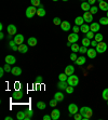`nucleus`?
Returning <instances> with one entry per match:
<instances>
[{
    "mask_svg": "<svg viewBox=\"0 0 108 120\" xmlns=\"http://www.w3.org/2000/svg\"><path fill=\"white\" fill-rule=\"evenodd\" d=\"M79 112L81 114L82 116V120H89L90 118L92 117V115H93V112H92V109L90 107H86V106H83L79 109Z\"/></svg>",
    "mask_w": 108,
    "mask_h": 120,
    "instance_id": "1",
    "label": "nucleus"
},
{
    "mask_svg": "<svg viewBox=\"0 0 108 120\" xmlns=\"http://www.w3.org/2000/svg\"><path fill=\"white\" fill-rule=\"evenodd\" d=\"M67 83L69 84V86H71V87H76V86H78V83H79V78H78V76H76V75L68 76Z\"/></svg>",
    "mask_w": 108,
    "mask_h": 120,
    "instance_id": "2",
    "label": "nucleus"
},
{
    "mask_svg": "<svg viewBox=\"0 0 108 120\" xmlns=\"http://www.w3.org/2000/svg\"><path fill=\"white\" fill-rule=\"evenodd\" d=\"M35 14H37V8L34 6H30L28 7L27 9H26V16L28 17V19H31V17H34V15Z\"/></svg>",
    "mask_w": 108,
    "mask_h": 120,
    "instance_id": "3",
    "label": "nucleus"
},
{
    "mask_svg": "<svg viewBox=\"0 0 108 120\" xmlns=\"http://www.w3.org/2000/svg\"><path fill=\"white\" fill-rule=\"evenodd\" d=\"M95 49H96L97 53H104V52H106V50H107V45H106L104 41L98 42Z\"/></svg>",
    "mask_w": 108,
    "mask_h": 120,
    "instance_id": "4",
    "label": "nucleus"
},
{
    "mask_svg": "<svg viewBox=\"0 0 108 120\" xmlns=\"http://www.w3.org/2000/svg\"><path fill=\"white\" fill-rule=\"evenodd\" d=\"M67 40H68L70 43H76V42L79 40V36H78V34H76V33L69 34L68 37H67Z\"/></svg>",
    "mask_w": 108,
    "mask_h": 120,
    "instance_id": "5",
    "label": "nucleus"
},
{
    "mask_svg": "<svg viewBox=\"0 0 108 120\" xmlns=\"http://www.w3.org/2000/svg\"><path fill=\"white\" fill-rule=\"evenodd\" d=\"M7 31H8L9 35H11V36H15L16 35V31H17V28L15 25H13V24H10V25L8 26V28H7Z\"/></svg>",
    "mask_w": 108,
    "mask_h": 120,
    "instance_id": "6",
    "label": "nucleus"
},
{
    "mask_svg": "<svg viewBox=\"0 0 108 120\" xmlns=\"http://www.w3.org/2000/svg\"><path fill=\"white\" fill-rule=\"evenodd\" d=\"M68 112H69L70 115H75L77 112H79V108L76 104H69L68 105Z\"/></svg>",
    "mask_w": 108,
    "mask_h": 120,
    "instance_id": "7",
    "label": "nucleus"
},
{
    "mask_svg": "<svg viewBox=\"0 0 108 120\" xmlns=\"http://www.w3.org/2000/svg\"><path fill=\"white\" fill-rule=\"evenodd\" d=\"M83 19H84V22L92 23L93 22V14H92L90 11L84 12V14H83Z\"/></svg>",
    "mask_w": 108,
    "mask_h": 120,
    "instance_id": "8",
    "label": "nucleus"
},
{
    "mask_svg": "<svg viewBox=\"0 0 108 120\" xmlns=\"http://www.w3.org/2000/svg\"><path fill=\"white\" fill-rule=\"evenodd\" d=\"M86 54H88V56H89V59H95L97 55V51L95 48H91V49H89L88 50V52H86Z\"/></svg>",
    "mask_w": 108,
    "mask_h": 120,
    "instance_id": "9",
    "label": "nucleus"
},
{
    "mask_svg": "<svg viewBox=\"0 0 108 120\" xmlns=\"http://www.w3.org/2000/svg\"><path fill=\"white\" fill-rule=\"evenodd\" d=\"M100 28H101V24H100V23L93 22L91 25H90V30L93 31V33H97V31L100 30Z\"/></svg>",
    "mask_w": 108,
    "mask_h": 120,
    "instance_id": "10",
    "label": "nucleus"
},
{
    "mask_svg": "<svg viewBox=\"0 0 108 120\" xmlns=\"http://www.w3.org/2000/svg\"><path fill=\"white\" fill-rule=\"evenodd\" d=\"M61 28H62V30H64V31L70 30V28H71L70 23L67 22V21H63V22H62V24H61Z\"/></svg>",
    "mask_w": 108,
    "mask_h": 120,
    "instance_id": "11",
    "label": "nucleus"
},
{
    "mask_svg": "<svg viewBox=\"0 0 108 120\" xmlns=\"http://www.w3.org/2000/svg\"><path fill=\"white\" fill-rule=\"evenodd\" d=\"M65 74L67 76H71L75 74V67L72 66V65H67L66 68H65Z\"/></svg>",
    "mask_w": 108,
    "mask_h": 120,
    "instance_id": "12",
    "label": "nucleus"
},
{
    "mask_svg": "<svg viewBox=\"0 0 108 120\" xmlns=\"http://www.w3.org/2000/svg\"><path fill=\"white\" fill-rule=\"evenodd\" d=\"M14 41H15V43H16L17 45H23V43H24V36H23V35H15Z\"/></svg>",
    "mask_w": 108,
    "mask_h": 120,
    "instance_id": "13",
    "label": "nucleus"
},
{
    "mask_svg": "<svg viewBox=\"0 0 108 120\" xmlns=\"http://www.w3.org/2000/svg\"><path fill=\"white\" fill-rule=\"evenodd\" d=\"M6 63L7 64H10V65H12V64H15V62H16V59H15V56H13V55H7L6 56Z\"/></svg>",
    "mask_w": 108,
    "mask_h": 120,
    "instance_id": "14",
    "label": "nucleus"
},
{
    "mask_svg": "<svg viewBox=\"0 0 108 120\" xmlns=\"http://www.w3.org/2000/svg\"><path fill=\"white\" fill-rule=\"evenodd\" d=\"M86 59L83 55H81V56H78L77 61H76L75 63H76V65H78V66H82V65L86 64Z\"/></svg>",
    "mask_w": 108,
    "mask_h": 120,
    "instance_id": "15",
    "label": "nucleus"
},
{
    "mask_svg": "<svg viewBox=\"0 0 108 120\" xmlns=\"http://www.w3.org/2000/svg\"><path fill=\"white\" fill-rule=\"evenodd\" d=\"M61 116V112L58 109H53L52 112H51V117H52V120H57Z\"/></svg>",
    "mask_w": 108,
    "mask_h": 120,
    "instance_id": "16",
    "label": "nucleus"
},
{
    "mask_svg": "<svg viewBox=\"0 0 108 120\" xmlns=\"http://www.w3.org/2000/svg\"><path fill=\"white\" fill-rule=\"evenodd\" d=\"M11 74L13 76H19L21 74H22V69H21V67L14 66L13 68H12V70H11Z\"/></svg>",
    "mask_w": 108,
    "mask_h": 120,
    "instance_id": "17",
    "label": "nucleus"
},
{
    "mask_svg": "<svg viewBox=\"0 0 108 120\" xmlns=\"http://www.w3.org/2000/svg\"><path fill=\"white\" fill-rule=\"evenodd\" d=\"M81 9H82L84 12H88V11H90V9H91V4H90L88 1H83V2L81 3Z\"/></svg>",
    "mask_w": 108,
    "mask_h": 120,
    "instance_id": "18",
    "label": "nucleus"
},
{
    "mask_svg": "<svg viewBox=\"0 0 108 120\" xmlns=\"http://www.w3.org/2000/svg\"><path fill=\"white\" fill-rule=\"evenodd\" d=\"M37 15L40 17H43L45 15V10L43 9V6H39V8L37 9Z\"/></svg>",
    "mask_w": 108,
    "mask_h": 120,
    "instance_id": "19",
    "label": "nucleus"
},
{
    "mask_svg": "<svg viewBox=\"0 0 108 120\" xmlns=\"http://www.w3.org/2000/svg\"><path fill=\"white\" fill-rule=\"evenodd\" d=\"M80 31L83 33L84 35H86V33H89L90 31V25H88V24H82V25L80 26Z\"/></svg>",
    "mask_w": 108,
    "mask_h": 120,
    "instance_id": "20",
    "label": "nucleus"
},
{
    "mask_svg": "<svg viewBox=\"0 0 108 120\" xmlns=\"http://www.w3.org/2000/svg\"><path fill=\"white\" fill-rule=\"evenodd\" d=\"M12 96H13L14 100H21L23 98V92L22 91H15V92L12 93Z\"/></svg>",
    "mask_w": 108,
    "mask_h": 120,
    "instance_id": "21",
    "label": "nucleus"
},
{
    "mask_svg": "<svg viewBox=\"0 0 108 120\" xmlns=\"http://www.w3.org/2000/svg\"><path fill=\"white\" fill-rule=\"evenodd\" d=\"M68 86H69V84L67 83V81H60V82L57 83V88L60 90H65Z\"/></svg>",
    "mask_w": 108,
    "mask_h": 120,
    "instance_id": "22",
    "label": "nucleus"
},
{
    "mask_svg": "<svg viewBox=\"0 0 108 120\" xmlns=\"http://www.w3.org/2000/svg\"><path fill=\"white\" fill-rule=\"evenodd\" d=\"M24 112H25V119L24 120H30L34 115V112L31 109H27V110H24Z\"/></svg>",
    "mask_w": 108,
    "mask_h": 120,
    "instance_id": "23",
    "label": "nucleus"
},
{
    "mask_svg": "<svg viewBox=\"0 0 108 120\" xmlns=\"http://www.w3.org/2000/svg\"><path fill=\"white\" fill-rule=\"evenodd\" d=\"M75 24L78 26H81L82 24H84V19L83 16H77L75 19Z\"/></svg>",
    "mask_w": 108,
    "mask_h": 120,
    "instance_id": "24",
    "label": "nucleus"
},
{
    "mask_svg": "<svg viewBox=\"0 0 108 120\" xmlns=\"http://www.w3.org/2000/svg\"><path fill=\"white\" fill-rule=\"evenodd\" d=\"M98 8L102 10V11H108V3L106 2V1H102V2H100V6H98Z\"/></svg>",
    "mask_w": 108,
    "mask_h": 120,
    "instance_id": "25",
    "label": "nucleus"
},
{
    "mask_svg": "<svg viewBox=\"0 0 108 120\" xmlns=\"http://www.w3.org/2000/svg\"><path fill=\"white\" fill-rule=\"evenodd\" d=\"M19 52H21V53H26V52H28V45H19Z\"/></svg>",
    "mask_w": 108,
    "mask_h": 120,
    "instance_id": "26",
    "label": "nucleus"
},
{
    "mask_svg": "<svg viewBox=\"0 0 108 120\" xmlns=\"http://www.w3.org/2000/svg\"><path fill=\"white\" fill-rule=\"evenodd\" d=\"M27 43H28V45H30V47H35V45H37V38L30 37V38L27 40Z\"/></svg>",
    "mask_w": 108,
    "mask_h": 120,
    "instance_id": "27",
    "label": "nucleus"
},
{
    "mask_svg": "<svg viewBox=\"0 0 108 120\" xmlns=\"http://www.w3.org/2000/svg\"><path fill=\"white\" fill-rule=\"evenodd\" d=\"M54 98H55L57 102H62V101L64 100V94L62 92H56L55 94H54Z\"/></svg>",
    "mask_w": 108,
    "mask_h": 120,
    "instance_id": "28",
    "label": "nucleus"
},
{
    "mask_svg": "<svg viewBox=\"0 0 108 120\" xmlns=\"http://www.w3.org/2000/svg\"><path fill=\"white\" fill-rule=\"evenodd\" d=\"M9 45H10V48H11L13 51H19V45L15 43V41H14V40H10Z\"/></svg>",
    "mask_w": 108,
    "mask_h": 120,
    "instance_id": "29",
    "label": "nucleus"
},
{
    "mask_svg": "<svg viewBox=\"0 0 108 120\" xmlns=\"http://www.w3.org/2000/svg\"><path fill=\"white\" fill-rule=\"evenodd\" d=\"M16 119L17 120H24L25 119V112L24 110H21L16 114Z\"/></svg>",
    "mask_w": 108,
    "mask_h": 120,
    "instance_id": "30",
    "label": "nucleus"
},
{
    "mask_svg": "<svg viewBox=\"0 0 108 120\" xmlns=\"http://www.w3.org/2000/svg\"><path fill=\"white\" fill-rule=\"evenodd\" d=\"M82 45H84V47H89V45H91V39H89L88 37H84L82 39Z\"/></svg>",
    "mask_w": 108,
    "mask_h": 120,
    "instance_id": "31",
    "label": "nucleus"
},
{
    "mask_svg": "<svg viewBox=\"0 0 108 120\" xmlns=\"http://www.w3.org/2000/svg\"><path fill=\"white\" fill-rule=\"evenodd\" d=\"M70 48H71V51H72V52H76V53H77V52H79V49H80V47L78 45L77 42H76V43H72Z\"/></svg>",
    "mask_w": 108,
    "mask_h": 120,
    "instance_id": "32",
    "label": "nucleus"
},
{
    "mask_svg": "<svg viewBox=\"0 0 108 120\" xmlns=\"http://www.w3.org/2000/svg\"><path fill=\"white\" fill-rule=\"evenodd\" d=\"M103 35L102 34H100V33H97V34H95V36H94V39L96 40L97 42H102L103 41Z\"/></svg>",
    "mask_w": 108,
    "mask_h": 120,
    "instance_id": "33",
    "label": "nucleus"
},
{
    "mask_svg": "<svg viewBox=\"0 0 108 120\" xmlns=\"http://www.w3.org/2000/svg\"><path fill=\"white\" fill-rule=\"evenodd\" d=\"M101 25H108V17L105 16V17H101L100 19V22H98Z\"/></svg>",
    "mask_w": 108,
    "mask_h": 120,
    "instance_id": "34",
    "label": "nucleus"
},
{
    "mask_svg": "<svg viewBox=\"0 0 108 120\" xmlns=\"http://www.w3.org/2000/svg\"><path fill=\"white\" fill-rule=\"evenodd\" d=\"M58 79H60V81H67V79H68V76L66 75V74H60L58 75Z\"/></svg>",
    "mask_w": 108,
    "mask_h": 120,
    "instance_id": "35",
    "label": "nucleus"
},
{
    "mask_svg": "<svg viewBox=\"0 0 108 120\" xmlns=\"http://www.w3.org/2000/svg\"><path fill=\"white\" fill-rule=\"evenodd\" d=\"M102 98L105 101H108V88L104 89V91H103V93H102Z\"/></svg>",
    "mask_w": 108,
    "mask_h": 120,
    "instance_id": "36",
    "label": "nucleus"
},
{
    "mask_svg": "<svg viewBox=\"0 0 108 120\" xmlns=\"http://www.w3.org/2000/svg\"><path fill=\"white\" fill-rule=\"evenodd\" d=\"M37 107H38V109H45L47 105H45V102H38L37 103Z\"/></svg>",
    "mask_w": 108,
    "mask_h": 120,
    "instance_id": "37",
    "label": "nucleus"
},
{
    "mask_svg": "<svg viewBox=\"0 0 108 120\" xmlns=\"http://www.w3.org/2000/svg\"><path fill=\"white\" fill-rule=\"evenodd\" d=\"M98 7H95V6H92L91 7V9H90V12H91L92 14H93V15H94V14H96L97 12H98Z\"/></svg>",
    "mask_w": 108,
    "mask_h": 120,
    "instance_id": "38",
    "label": "nucleus"
},
{
    "mask_svg": "<svg viewBox=\"0 0 108 120\" xmlns=\"http://www.w3.org/2000/svg\"><path fill=\"white\" fill-rule=\"evenodd\" d=\"M53 23H54L56 26H61L62 21H61V19H60V17H54V19H53Z\"/></svg>",
    "mask_w": 108,
    "mask_h": 120,
    "instance_id": "39",
    "label": "nucleus"
},
{
    "mask_svg": "<svg viewBox=\"0 0 108 120\" xmlns=\"http://www.w3.org/2000/svg\"><path fill=\"white\" fill-rule=\"evenodd\" d=\"M86 37H88V38H89V39H94V36H95V33H93V31H91V30H90L89 31V33H86Z\"/></svg>",
    "mask_w": 108,
    "mask_h": 120,
    "instance_id": "40",
    "label": "nucleus"
},
{
    "mask_svg": "<svg viewBox=\"0 0 108 120\" xmlns=\"http://www.w3.org/2000/svg\"><path fill=\"white\" fill-rule=\"evenodd\" d=\"M88 47H84V45H82V47H80V49H79V52H80L81 54H84V53H86L88 52Z\"/></svg>",
    "mask_w": 108,
    "mask_h": 120,
    "instance_id": "41",
    "label": "nucleus"
},
{
    "mask_svg": "<svg viewBox=\"0 0 108 120\" xmlns=\"http://www.w3.org/2000/svg\"><path fill=\"white\" fill-rule=\"evenodd\" d=\"M65 91L67 92V94H71V93H74V87H71V86H68V87L65 89Z\"/></svg>",
    "mask_w": 108,
    "mask_h": 120,
    "instance_id": "42",
    "label": "nucleus"
},
{
    "mask_svg": "<svg viewBox=\"0 0 108 120\" xmlns=\"http://www.w3.org/2000/svg\"><path fill=\"white\" fill-rule=\"evenodd\" d=\"M30 2H31V6L36 7V8L40 6V0H30Z\"/></svg>",
    "mask_w": 108,
    "mask_h": 120,
    "instance_id": "43",
    "label": "nucleus"
},
{
    "mask_svg": "<svg viewBox=\"0 0 108 120\" xmlns=\"http://www.w3.org/2000/svg\"><path fill=\"white\" fill-rule=\"evenodd\" d=\"M77 59H78V56H77V54H76V52H72V53L70 54V60L74 61V62H76Z\"/></svg>",
    "mask_w": 108,
    "mask_h": 120,
    "instance_id": "44",
    "label": "nucleus"
},
{
    "mask_svg": "<svg viewBox=\"0 0 108 120\" xmlns=\"http://www.w3.org/2000/svg\"><path fill=\"white\" fill-rule=\"evenodd\" d=\"M3 68H4V70H6L7 73H11L12 68L10 67V64H7V63H6V65H4V67H3Z\"/></svg>",
    "mask_w": 108,
    "mask_h": 120,
    "instance_id": "45",
    "label": "nucleus"
},
{
    "mask_svg": "<svg viewBox=\"0 0 108 120\" xmlns=\"http://www.w3.org/2000/svg\"><path fill=\"white\" fill-rule=\"evenodd\" d=\"M57 103H58L57 101H56L55 98H53V100H51V101H50V106H52V107H55L56 105H57Z\"/></svg>",
    "mask_w": 108,
    "mask_h": 120,
    "instance_id": "46",
    "label": "nucleus"
},
{
    "mask_svg": "<svg viewBox=\"0 0 108 120\" xmlns=\"http://www.w3.org/2000/svg\"><path fill=\"white\" fill-rule=\"evenodd\" d=\"M74 118H75V120H82V116H81L80 112H77V114L74 115Z\"/></svg>",
    "mask_w": 108,
    "mask_h": 120,
    "instance_id": "47",
    "label": "nucleus"
},
{
    "mask_svg": "<svg viewBox=\"0 0 108 120\" xmlns=\"http://www.w3.org/2000/svg\"><path fill=\"white\" fill-rule=\"evenodd\" d=\"M72 30H74V33L78 34V33H79V31H80V26H78V25L74 26V27H72Z\"/></svg>",
    "mask_w": 108,
    "mask_h": 120,
    "instance_id": "48",
    "label": "nucleus"
},
{
    "mask_svg": "<svg viewBox=\"0 0 108 120\" xmlns=\"http://www.w3.org/2000/svg\"><path fill=\"white\" fill-rule=\"evenodd\" d=\"M97 43H98V42H97L95 39H93V40H92V41H91V47H92V48H96Z\"/></svg>",
    "mask_w": 108,
    "mask_h": 120,
    "instance_id": "49",
    "label": "nucleus"
},
{
    "mask_svg": "<svg viewBox=\"0 0 108 120\" xmlns=\"http://www.w3.org/2000/svg\"><path fill=\"white\" fill-rule=\"evenodd\" d=\"M42 80H43V79H42L41 76H38V77L36 78V82H37V83H41Z\"/></svg>",
    "mask_w": 108,
    "mask_h": 120,
    "instance_id": "50",
    "label": "nucleus"
},
{
    "mask_svg": "<svg viewBox=\"0 0 108 120\" xmlns=\"http://www.w3.org/2000/svg\"><path fill=\"white\" fill-rule=\"evenodd\" d=\"M42 119H43V120H51V119H52V117H51V116H49V115H45Z\"/></svg>",
    "mask_w": 108,
    "mask_h": 120,
    "instance_id": "51",
    "label": "nucleus"
},
{
    "mask_svg": "<svg viewBox=\"0 0 108 120\" xmlns=\"http://www.w3.org/2000/svg\"><path fill=\"white\" fill-rule=\"evenodd\" d=\"M4 71H6V70H4V68H0V77H1V78H2L3 77V74H4Z\"/></svg>",
    "mask_w": 108,
    "mask_h": 120,
    "instance_id": "52",
    "label": "nucleus"
},
{
    "mask_svg": "<svg viewBox=\"0 0 108 120\" xmlns=\"http://www.w3.org/2000/svg\"><path fill=\"white\" fill-rule=\"evenodd\" d=\"M96 1H97V0H89V1H88V2H89L90 4H91V6H92V4H93V6H94V3L96 2Z\"/></svg>",
    "mask_w": 108,
    "mask_h": 120,
    "instance_id": "53",
    "label": "nucleus"
},
{
    "mask_svg": "<svg viewBox=\"0 0 108 120\" xmlns=\"http://www.w3.org/2000/svg\"><path fill=\"white\" fill-rule=\"evenodd\" d=\"M14 88H15L16 90H19V82H16V83L14 84Z\"/></svg>",
    "mask_w": 108,
    "mask_h": 120,
    "instance_id": "54",
    "label": "nucleus"
},
{
    "mask_svg": "<svg viewBox=\"0 0 108 120\" xmlns=\"http://www.w3.org/2000/svg\"><path fill=\"white\" fill-rule=\"evenodd\" d=\"M3 38H4V34L1 31V33H0V39H3Z\"/></svg>",
    "mask_w": 108,
    "mask_h": 120,
    "instance_id": "55",
    "label": "nucleus"
},
{
    "mask_svg": "<svg viewBox=\"0 0 108 120\" xmlns=\"http://www.w3.org/2000/svg\"><path fill=\"white\" fill-rule=\"evenodd\" d=\"M4 119H6V120H12V119H13V118H12V117H10V116H7V117L4 118Z\"/></svg>",
    "mask_w": 108,
    "mask_h": 120,
    "instance_id": "56",
    "label": "nucleus"
},
{
    "mask_svg": "<svg viewBox=\"0 0 108 120\" xmlns=\"http://www.w3.org/2000/svg\"><path fill=\"white\" fill-rule=\"evenodd\" d=\"M2 29H3V25H2V24H0V30L2 31Z\"/></svg>",
    "mask_w": 108,
    "mask_h": 120,
    "instance_id": "57",
    "label": "nucleus"
},
{
    "mask_svg": "<svg viewBox=\"0 0 108 120\" xmlns=\"http://www.w3.org/2000/svg\"><path fill=\"white\" fill-rule=\"evenodd\" d=\"M97 1H98V2H102V1H104V0H97Z\"/></svg>",
    "mask_w": 108,
    "mask_h": 120,
    "instance_id": "58",
    "label": "nucleus"
},
{
    "mask_svg": "<svg viewBox=\"0 0 108 120\" xmlns=\"http://www.w3.org/2000/svg\"><path fill=\"white\" fill-rule=\"evenodd\" d=\"M52 1H54V2H56V1H58V0H52Z\"/></svg>",
    "mask_w": 108,
    "mask_h": 120,
    "instance_id": "59",
    "label": "nucleus"
},
{
    "mask_svg": "<svg viewBox=\"0 0 108 120\" xmlns=\"http://www.w3.org/2000/svg\"><path fill=\"white\" fill-rule=\"evenodd\" d=\"M62 1H68V0H62Z\"/></svg>",
    "mask_w": 108,
    "mask_h": 120,
    "instance_id": "60",
    "label": "nucleus"
},
{
    "mask_svg": "<svg viewBox=\"0 0 108 120\" xmlns=\"http://www.w3.org/2000/svg\"><path fill=\"white\" fill-rule=\"evenodd\" d=\"M106 16H107V17H108V11H107V15H106Z\"/></svg>",
    "mask_w": 108,
    "mask_h": 120,
    "instance_id": "61",
    "label": "nucleus"
},
{
    "mask_svg": "<svg viewBox=\"0 0 108 120\" xmlns=\"http://www.w3.org/2000/svg\"><path fill=\"white\" fill-rule=\"evenodd\" d=\"M107 106H108V101H107Z\"/></svg>",
    "mask_w": 108,
    "mask_h": 120,
    "instance_id": "62",
    "label": "nucleus"
},
{
    "mask_svg": "<svg viewBox=\"0 0 108 120\" xmlns=\"http://www.w3.org/2000/svg\"><path fill=\"white\" fill-rule=\"evenodd\" d=\"M83 1H86V0H82V2H83Z\"/></svg>",
    "mask_w": 108,
    "mask_h": 120,
    "instance_id": "63",
    "label": "nucleus"
}]
</instances>
